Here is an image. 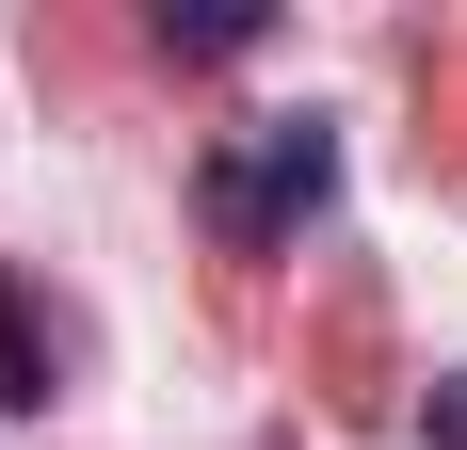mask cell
I'll list each match as a JSON object with an SVG mask.
<instances>
[{
	"label": "cell",
	"mask_w": 467,
	"mask_h": 450,
	"mask_svg": "<svg viewBox=\"0 0 467 450\" xmlns=\"http://www.w3.org/2000/svg\"><path fill=\"white\" fill-rule=\"evenodd\" d=\"M323 210H338V129L323 113H242V129H210L193 225H210L226 258H275V241H306Z\"/></svg>",
	"instance_id": "cell-1"
},
{
	"label": "cell",
	"mask_w": 467,
	"mask_h": 450,
	"mask_svg": "<svg viewBox=\"0 0 467 450\" xmlns=\"http://www.w3.org/2000/svg\"><path fill=\"white\" fill-rule=\"evenodd\" d=\"M258 33H275L258 0H161V48H178V65H242Z\"/></svg>",
	"instance_id": "cell-2"
},
{
	"label": "cell",
	"mask_w": 467,
	"mask_h": 450,
	"mask_svg": "<svg viewBox=\"0 0 467 450\" xmlns=\"http://www.w3.org/2000/svg\"><path fill=\"white\" fill-rule=\"evenodd\" d=\"M0 403H16V418L48 403V322H33V290H16V273H0Z\"/></svg>",
	"instance_id": "cell-3"
},
{
	"label": "cell",
	"mask_w": 467,
	"mask_h": 450,
	"mask_svg": "<svg viewBox=\"0 0 467 450\" xmlns=\"http://www.w3.org/2000/svg\"><path fill=\"white\" fill-rule=\"evenodd\" d=\"M420 435H435V450H467V370H435V386H420Z\"/></svg>",
	"instance_id": "cell-4"
}]
</instances>
